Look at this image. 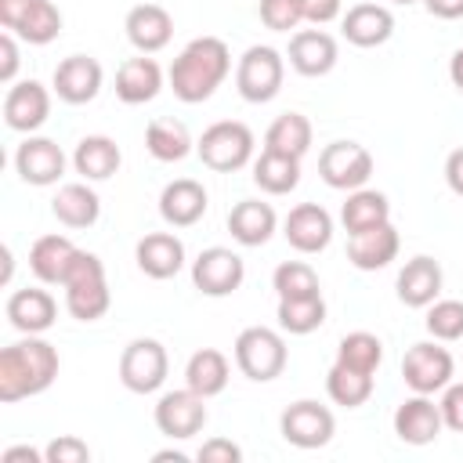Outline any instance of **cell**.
Returning <instances> with one entry per match:
<instances>
[{"mask_svg":"<svg viewBox=\"0 0 463 463\" xmlns=\"http://www.w3.org/2000/svg\"><path fill=\"white\" fill-rule=\"evenodd\" d=\"M340 33L354 47H380L394 36V14L387 4L365 0V4L347 7V14H340Z\"/></svg>","mask_w":463,"mask_h":463,"instance_id":"19","label":"cell"},{"mask_svg":"<svg viewBox=\"0 0 463 463\" xmlns=\"http://www.w3.org/2000/svg\"><path fill=\"white\" fill-rule=\"evenodd\" d=\"M441 420H445V427L449 430H456V434H463V383H449L445 391H441Z\"/></svg>","mask_w":463,"mask_h":463,"instance_id":"45","label":"cell"},{"mask_svg":"<svg viewBox=\"0 0 463 463\" xmlns=\"http://www.w3.org/2000/svg\"><path fill=\"white\" fill-rule=\"evenodd\" d=\"M391 4H420V0H391Z\"/></svg>","mask_w":463,"mask_h":463,"instance_id":"54","label":"cell"},{"mask_svg":"<svg viewBox=\"0 0 463 463\" xmlns=\"http://www.w3.org/2000/svg\"><path fill=\"white\" fill-rule=\"evenodd\" d=\"M279 434L293 445V449H322L333 441L336 434V420L326 405L311 402V398H300L293 405L282 409L279 416Z\"/></svg>","mask_w":463,"mask_h":463,"instance_id":"11","label":"cell"},{"mask_svg":"<svg viewBox=\"0 0 463 463\" xmlns=\"http://www.w3.org/2000/svg\"><path fill=\"white\" fill-rule=\"evenodd\" d=\"M228 72H232L228 43L221 36H195L181 47L166 80H170L174 98H181L184 105H199V101L213 98V90L228 80Z\"/></svg>","mask_w":463,"mask_h":463,"instance_id":"1","label":"cell"},{"mask_svg":"<svg viewBox=\"0 0 463 463\" xmlns=\"http://www.w3.org/2000/svg\"><path fill=\"white\" fill-rule=\"evenodd\" d=\"M449 80H452V87L463 94V47H456L452 58H449Z\"/></svg>","mask_w":463,"mask_h":463,"instance_id":"51","label":"cell"},{"mask_svg":"<svg viewBox=\"0 0 463 463\" xmlns=\"http://www.w3.org/2000/svg\"><path fill=\"white\" fill-rule=\"evenodd\" d=\"M445 184L452 195L463 199V148H452L449 159H445Z\"/></svg>","mask_w":463,"mask_h":463,"instance_id":"48","label":"cell"},{"mask_svg":"<svg viewBox=\"0 0 463 463\" xmlns=\"http://www.w3.org/2000/svg\"><path fill=\"white\" fill-rule=\"evenodd\" d=\"M253 184L268 195H289L300 184V159L260 148V156L253 159Z\"/></svg>","mask_w":463,"mask_h":463,"instance_id":"35","label":"cell"},{"mask_svg":"<svg viewBox=\"0 0 463 463\" xmlns=\"http://www.w3.org/2000/svg\"><path fill=\"white\" fill-rule=\"evenodd\" d=\"M210 206V195L199 181L192 177H177L170 181L163 192H159V217L170 224V228H192L195 221H203Z\"/></svg>","mask_w":463,"mask_h":463,"instance_id":"23","label":"cell"},{"mask_svg":"<svg viewBox=\"0 0 463 463\" xmlns=\"http://www.w3.org/2000/svg\"><path fill=\"white\" fill-rule=\"evenodd\" d=\"M123 29H127V40L134 43L137 54H156L174 36V14L163 4H137L127 11Z\"/></svg>","mask_w":463,"mask_h":463,"instance_id":"21","label":"cell"},{"mask_svg":"<svg viewBox=\"0 0 463 463\" xmlns=\"http://www.w3.org/2000/svg\"><path fill=\"white\" fill-rule=\"evenodd\" d=\"M228 376H232V365H228V354L217 351V347H199L188 365H184V387H192L195 394L203 398H213L228 387Z\"/></svg>","mask_w":463,"mask_h":463,"instance_id":"33","label":"cell"},{"mask_svg":"<svg viewBox=\"0 0 463 463\" xmlns=\"http://www.w3.org/2000/svg\"><path fill=\"white\" fill-rule=\"evenodd\" d=\"M14 170H18V177L25 184H36V188L58 184V177L65 174V152L58 148V141L29 134L14 148Z\"/></svg>","mask_w":463,"mask_h":463,"instance_id":"16","label":"cell"},{"mask_svg":"<svg viewBox=\"0 0 463 463\" xmlns=\"http://www.w3.org/2000/svg\"><path fill=\"white\" fill-rule=\"evenodd\" d=\"M51 116V90L40 80H22L11 83L4 94V123L18 134H33L47 123Z\"/></svg>","mask_w":463,"mask_h":463,"instance_id":"15","label":"cell"},{"mask_svg":"<svg viewBox=\"0 0 463 463\" xmlns=\"http://www.w3.org/2000/svg\"><path fill=\"white\" fill-rule=\"evenodd\" d=\"M43 456H47V463H87L90 459V449L76 434H58L54 441H47Z\"/></svg>","mask_w":463,"mask_h":463,"instance_id":"43","label":"cell"},{"mask_svg":"<svg viewBox=\"0 0 463 463\" xmlns=\"http://www.w3.org/2000/svg\"><path fill=\"white\" fill-rule=\"evenodd\" d=\"M80 246L69 235H40L29 246V271L43 282V286H61L72 260H76Z\"/></svg>","mask_w":463,"mask_h":463,"instance_id":"27","label":"cell"},{"mask_svg":"<svg viewBox=\"0 0 463 463\" xmlns=\"http://www.w3.org/2000/svg\"><path fill=\"white\" fill-rule=\"evenodd\" d=\"M391 221V203L383 192L376 188H354L347 192L344 206H340V224L347 228V235H358V232H369L376 224H387Z\"/></svg>","mask_w":463,"mask_h":463,"instance_id":"32","label":"cell"},{"mask_svg":"<svg viewBox=\"0 0 463 463\" xmlns=\"http://www.w3.org/2000/svg\"><path fill=\"white\" fill-rule=\"evenodd\" d=\"M286 80V58L268 47V43H253L242 51L239 65H235V90L250 101V105H264L282 90Z\"/></svg>","mask_w":463,"mask_h":463,"instance_id":"6","label":"cell"},{"mask_svg":"<svg viewBox=\"0 0 463 463\" xmlns=\"http://www.w3.org/2000/svg\"><path fill=\"white\" fill-rule=\"evenodd\" d=\"M156 427H159V434H166L170 441L195 438V434L206 427V398L195 394L192 387L159 394V402H156Z\"/></svg>","mask_w":463,"mask_h":463,"instance_id":"13","label":"cell"},{"mask_svg":"<svg viewBox=\"0 0 463 463\" xmlns=\"http://www.w3.org/2000/svg\"><path fill=\"white\" fill-rule=\"evenodd\" d=\"M427 7V14L434 18H445V22H456L463 18V0H420Z\"/></svg>","mask_w":463,"mask_h":463,"instance_id":"50","label":"cell"},{"mask_svg":"<svg viewBox=\"0 0 463 463\" xmlns=\"http://www.w3.org/2000/svg\"><path fill=\"white\" fill-rule=\"evenodd\" d=\"M336 58H340L336 40H333L326 29H318V25H315V29H297V33L289 36V65H293L300 76H307V80L333 72Z\"/></svg>","mask_w":463,"mask_h":463,"instance_id":"20","label":"cell"},{"mask_svg":"<svg viewBox=\"0 0 463 463\" xmlns=\"http://www.w3.org/2000/svg\"><path fill=\"white\" fill-rule=\"evenodd\" d=\"M163 90V69L156 58L137 54L116 69V98L123 105H145Z\"/></svg>","mask_w":463,"mask_h":463,"instance_id":"28","label":"cell"},{"mask_svg":"<svg viewBox=\"0 0 463 463\" xmlns=\"http://www.w3.org/2000/svg\"><path fill=\"white\" fill-rule=\"evenodd\" d=\"M311 141H315V130L304 112H282L264 134V148L293 156V159H304L311 152Z\"/></svg>","mask_w":463,"mask_h":463,"instance_id":"36","label":"cell"},{"mask_svg":"<svg viewBox=\"0 0 463 463\" xmlns=\"http://www.w3.org/2000/svg\"><path fill=\"white\" fill-rule=\"evenodd\" d=\"M282 235L297 253H322L333 242V217L318 203H297L282 221Z\"/></svg>","mask_w":463,"mask_h":463,"instance_id":"17","label":"cell"},{"mask_svg":"<svg viewBox=\"0 0 463 463\" xmlns=\"http://www.w3.org/2000/svg\"><path fill=\"white\" fill-rule=\"evenodd\" d=\"M105 83V69L98 58L90 54H69L54 65V76H51V90L65 101V105H87L98 98Z\"/></svg>","mask_w":463,"mask_h":463,"instance_id":"14","label":"cell"},{"mask_svg":"<svg viewBox=\"0 0 463 463\" xmlns=\"http://www.w3.org/2000/svg\"><path fill=\"white\" fill-rule=\"evenodd\" d=\"M51 213L65 224V228H90L101 217V199L87 181H69L54 192L51 199Z\"/></svg>","mask_w":463,"mask_h":463,"instance_id":"30","label":"cell"},{"mask_svg":"<svg viewBox=\"0 0 463 463\" xmlns=\"http://www.w3.org/2000/svg\"><path fill=\"white\" fill-rule=\"evenodd\" d=\"M18 72V36L14 33H0V83H14Z\"/></svg>","mask_w":463,"mask_h":463,"instance_id":"46","label":"cell"},{"mask_svg":"<svg viewBox=\"0 0 463 463\" xmlns=\"http://www.w3.org/2000/svg\"><path fill=\"white\" fill-rule=\"evenodd\" d=\"M253 130L239 119H217L203 130V137L195 141V152L203 159V166L217 170V174H235L253 159Z\"/></svg>","mask_w":463,"mask_h":463,"instance_id":"5","label":"cell"},{"mask_svg":"<svg viewBox=\"0 0 463 463\" xmlns=\"http://www.w3.org/2000/svg\"><path fill=\"white\" fill-rule=\"evenodd\" d=\"M145 148H148L152 159H159V163H181V159L195 148V141H192V134H188V127H184L181 119L159 116V119H152V123L145 127Z\"/></svg>","mask_w":463,"mask_h":463,"instance_id":"34","label":"cell"},{"mask_svg":"<svg viewBox=\"0 0 463 463\" xmlns=\"http://www.w3.org/2000/svg\"><path fill=\"white\" fill-rule=\"evenodd\" d=\"M441 282H445L441 264H438L434 257L420 253V257L405 260V268L398 271L394 289H398V300H402L405 307H430V304L441 297Z\"/></svg>","mask_w":463,"mask_h":463,"instance_id":"22","label":"cell"},{"mask_svg":"<svg viewBox=\"0 0 463 463\" xmlns=\"http://www.w3.org/2000/svg\"><path fill=\"white\" fill-rule=\"evenodd\" d=\"M61 358L54 351V344H47L43 336H25L14 340L0 351V402L14 405L22 398H36L43 394L54 380H58Z\"/></svg>","mask_w":463,"mask_h":463,"instance_id":"2","label":"cell"},{"mask_svg":"<svg viewBox=\"0 0 463 463\" xmlns=\"http://www.w3.org/2000/svg\"><path fill=\"white\" fill-rule=\"evenodd\" d=\"M445 430L441 405L430 394H412L394 409V434L405 445H430Z\"/></svg>","mask_w":463,"mask_h":463,"instance_id":"18","label":"cell"},{"mask_svg":"<svg viewBox=\"0 0 463 463\" xmlns=\"http://www.w3.org/2000/svg\"><path fill=\"white\" fill-rule=\"evenodd\" d=\"M166 373H170V358H166V347L156 336H137L119 354V383L130 394L159 391L166 383Z\"/></svg>","mask_w":463,"mask_h":463,"instance_id":"7","label":"cell"},{"mask_svg":"<svg viewBox=\"0 0 463 463\" xmlns=\"http://www.w3.org/2000/svg\"><path fill=\"white\" fill-rule=\"evenodd\" d=\"M257 14L271 33H289L304 22V4L300 0H260Z\"/></svg>","mask_w":463,"mask_h":463,"instance_id":"42","label":"cell"},{"mask_svg":"<svg viewBox=\"0 0 463 463\" xmlns=\"http://www.w3.org/2000/svg\"><path fill=\"white\" fill-rule=\"evenodd\" d=\"M304 4V22L311 25H329L333 18H340V0H300Z\"/></svg>","mask_w":463,"mask_h":463,"instance_id":"47","label":"cell"},{"mask_svg":"<svg viewBox=\"0 0 463 463\" xmlns=\"http://www.w3.org/2000/svg\"><path fill=\"white\" fill-rule=\"evenodd\" d=\"M11 268H14V257H11V246H4V275H0V282H4V286L11 282Z\"/></svg>","mask_w":463,"mask_h":463,"instance_id":"53","label":"cell"},{"mask_svg":"<svg viewBox=\"0 0 463 463\" xmlns=\"http://www.w3.org/2000/svg\"><path fill=\"white\" fill-rule=\"evenodd\" d=\"M279 329L293 333V336H307L326 322V300L318 297H297V300H279Z\"/></svg>","mask_w":463,"mask_h":463,"instance_id":"38","label":"cell"},{"mask_svg":"<svg viewBox=\"0 0 463 463\" xmlns=\"http://www.w3.org/2000/svg\"><path fill=\"white\" fill-rule=\"evenodd\" d=\"M134 260L148 279H174L184 268V242L174 232H148L134 246Z\"/></svg>","mask_w":463,"mask_h":463,"instance_id":"26","label":"cell"},{"mask_svg":"<svg viewBox=\"0 0 463 463\" xmlns=\"http://www.w3.org/2000/svg\"><path fill=\"white\" fill-rule=\"evenodd\" d=\"M402 250V235L398 228L387 221V224H376L369 232H358V235H347V260L358 268V271H380L387 268Z\"/></svg>","mask_w":463,"mask_h":463,"instance_id":"24","label":"cell"},{"mask_svg":"<svg viewBox=\"0 0 463 463\" xmlns=\"http://www.w3.org/2000/svg\"><path fill=\"white\" fill-rule=\"evenodd\" d=\"M0 25L25 43H51L61 33V11L51 0H0Z\"/></svg>","mask_w":463,"mask_h":463,"instance_id":"10","label":"cell"},{"mask_svg":"<svg viewBox=\"0 0 463 463\" xmlns=\"http://www.w3.org/2000/svg\"><path fill=\"white\" fill-rule=\"evenodd\" d=\"M271 289L279 293V300H297V297H318V275L307 260H282L271 275Z\"/></svg>","mask_w":463,"mask_h":463,"instance_id":"40","label":"cell"},{"mask_svg":"<svg viewBox=\"0 0 463 463\" xmlns=\"http://www.w3.org/2000/svg\"><path fill=\"white\" fill-rule=\"evenodd\" d=\"M195 459L199 463H239L242 459V449L232 438H210V441L199 445Z\"/></svg>","mask_w":463,"mask_h":463,"instance_id":"44","label":"cell"},{"mask_svg":"<svg viewBox=\"0 0 463 463\" xmlns=\"http://www.w3.org/2000/svg\"><path fill=\"white\" fill-rule=\"evenodd\" d=\"M318 177L336 192L365 188L373 177V152L358 141H329L318 152Z\"/></svg>","mask_w":463,"mask_h":463,"instance_id":"9","label":"cell"},{"mask_svg":"<svg viewBox=\"0 0 463 463\" xmlns=\"http://www.w3.org/2000/svg\"><path fill=\"white\" fill-rule=\"evenodd\" d=\"M123 163V152L112 137L105 134H87L76 141V152H72V166L83 181H109Z\"/></svg>","mask_w":463,"mask_h":463,"instance_id":"31","label":"cell"},{"mask_svg":"<svg viewBox=\"0 0 463 463\" xmlns=\"http://www.w3.org/2000/svg\"><path fill=\"white\" fill-rule=\"evenodd\" d=\"M336 362L347 365V369H358V373H373L380 369L383 362V344L376 333H365V329H354L347 333L340 344H336Z\"/></svg>","mask_w":463,"mask_h":463,"instance_id":"39","label":"cell"},{"mask_svg":"<svg viewBox=\"0 0 463 463\" xmlns=\"http://www.w3.org/2000/svg\"><path fill=\"white\" fill-rule=\"evenodd\" d=\"M152 459H156V463H163V459H174V463H184V459H188V456H184V452H181V449H163V452H156V456H152Z\"/></svg>","mask_w":463,"mask_h":463,"instance_id":"52","label":"cell"},{"mask_svg":"<svg viewBox=\"0 0 463 463\" xmlns=\"http://www.w3.org/2000/svg\"><path fill=\"white\" fill-rule=\"evenodd\" d=\"M65 311L76 318V322H98L109 304H112V293H109V279H105V264L98 253H87L80 250L65 282Z\"/></svg>","mask_w":463,"mask_h":463,"instance_id":"3","label":"cell"},{"mask_svg":"<svg viewBox=\"0 0 463 463\" xmlns=\"http://www.w3.org/2000/svg\"><path fill=\"white\" fill-rule=\"evenodd\" d=\"M279 228V213L271 210V203L260 199H242L228 210V232L239 246H264Z\"/></svg>","mask_w":463,"mask_h":463,"instance_id":"29","label":"cell"},{"mask_svg":"<svg viewBox=\"0 0 463 463\" xmlns=\"http://www.w3.org/2000/svg\"><path fill=\"white\" fill-rule=\"evenodd\" d=\"M192 282L203 297H228L246 282V264L228 246H210L192 260Z\"/></svg>","mask_w":463,"mask_h":463,"instance_id":"12","label":"cell"},{"mask_svg":"<svg viewBox=\"0 0 463 463\" xmlns=\"http://www.w3.org/2000/svg\"><path fill=\"white\" fill-rule=\"evenodd\" d=\"M235 365L246 380L253 383H271L275 376H282L286 362H289V351H286V340L279 329H268V326H246L239 336H235Z\"/></svg>","mask_w":463,"mask_h":463,"instance_id":"4","label":"cell"},{"mask_svg":"<svg viewBox=\"0 0 463 463\" xmlns=\"http://www.w3.org/2000/svg\"><path fill=\"white\" fill-rule=\"evenodd\" d=\"M54 318H58V304H54V297L47 293V289H40V286H25V289H14L11 297H7V322L18 329V333H33V336H40V333H47L51 326H54Z\"/></svg>","mask_w":463,"mask_h":463,"instance_id":"25","label":"cell"},{"mask_svg":"<svg viewBox=\"0 0 463 463\" xmlns=\"http://www.w3.org/2000/svg\"><path fill=\"white\" fill-rule=\"evenodd\" d=\"M326 394L344 409H358L373 398V373H358V369L333 362L326 373Z\"/></svg>","mask_w":463,"mask_h":463,"instance_id":"37","label":"cell"},{"mask_svg":"<svg viewBox=\"0 0 463 463\" xmlns=\"http://www.w3.org/2000/svg\"><path fill=\"white\" fill-rule=\"evenodd\" d=\"M427 333L434 340H463V300H434L427 307V318H423Z\"/></svg>","mask_w":463,"mask_h":463,"instance_id":"41","label":"cell"},{"mask_svg":"<svg viewBox=\"0 0 463 463\" xmlns=\"http://www.w3.org/2000/svg\"><path fill=\"white\" fill-rule=\"evenodd\" d=\"M0 463H47L43 449H29V445H11L0 452Z\"/></svg>","mask_w":463,"mask_h":463,"instance_id":"49","label":"cell"},{"mask_svg":"<svg viewBox=\"0 0 463 463\" xmlns=\"http://www.w3.org/2000/svg\"><path fill=\"white\" fill-rule=\"evenodd\" d=\"M456 362L449 354V347L434 344V340H420L405 351L402 358V380L412 394H438L452 383Z\"/></svg>","mask_w":463,"mask_h":463,"instance_id":"8","label":"cell"}]
</instances>
